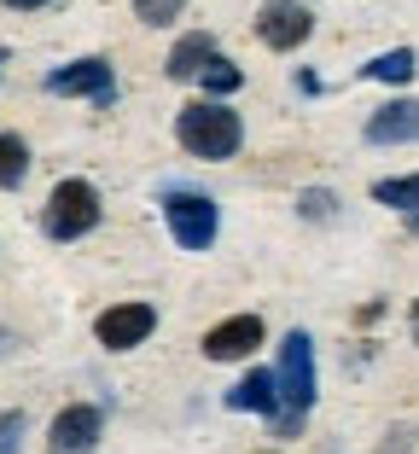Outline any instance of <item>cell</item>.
<instances>
[{"label":"cell","instance_id":"9a60e30c","mask_svg":"<svg viewBox=\"0 0 419 454\" xmlns=\"http://www.w3.org/2000/svg\"><path fill=\"white\" fill-rule=\"evenodd\" d=\"M373 204H391V210H419V175H391V181H373Z\"/></svg>","mask_w":419,"mask_h":454},{"label":"cell","instance_id":"d6986e66","mask_svg":"<svg viewBox=\"0 0 419 454\" xmlns=\"http://www.w3.org/2000/svg\"><path fill=\"white\" fill-rule=\"evenodd\" d=\"M18 449H24V414L12 408V414H0V454H18Z\"/></svg>","mask_w":419,"mask_h":454},{"label":"cell","instance_id":"5b68a950","mask_svg":"<svg viewBox=\"0 0 419 454\" xmlns=\"http://www.w3.org/2000/svg\"><path fill=\"white\" fill-rule=\"evenodd\" d=\"M309 35H314V12L303 0H268L257 12V41L274 47V53H298Z\"/></svg>","mask_w":419,"mask_h":454},{"label":"cell","instance_id":"9c48e42d","mask_svg":"<svg viewBox=\"0 0 419 454\" xmlns=\"http://www.w3.org/2000/svg\"><path fill=\"white\" fill-rule=\"evenodd\" d=\"M367 146H419V99H391L367 117Z\"/></svg>","mask_w":419,"mask_h":454},{"label":"cell","instance_id":"8992f818","mask_svg":"<svg viewBox=\"0 0 419 454\" xmlns=\"http://www.w3.org/2000/svg\"><path fill=\"white\" fill-rule=\"evenodd\" d=\"M47 94L99 99V106H111V99H117V70H111L105 59H76V65H65V70H53V76H47Z\"/></svg>","mask_w":419,"mask_h":454},{"label":"cell","instance_id":"2e32d148","mask_svg":"<svg viewBox=\"0 0 419 454\" xmlns=\"http://www.w3.org/2000/svg\"><path fill=\"white\" fill-rule=\"evenodd\" d=\"M24 175H29V146L18 140V134H0V187L6 192L24 187Z\"/></svg>","mask_w":419,"mask_h":454},{"label":"cell","instance_id":"44dd1931","mask_svg":"<svg viewBox=\"0 0 419 454\" xmlns=\"http://www.w3.org/2000/svg\"><path fill=\"white\" fill-rule=\"evenodd\" d=\"M0 6H12V12H41V6H58V0H0Z\"/></svg>","mask_w":419,"mask_h":454},{"label":"cell","instance_id":"7402d4cb","mask_svg":"<svg viewBox=\"0 0 419 454\" xmlns=\"http://www.w3.org/2000/svg\"><path fill=\"white\" fill-rule=\"evenodd\" d=\"M407 233H419V210H407Z\"/></svg>","mask_w":419,"mask_h":454},{"label":"cell","instance_id":"5bb4252c","mask_svg":"<svg viewBox=\"0 0 419 454\" xmlns=\"http://www.w3.org/2000/svg\"><path fill=\"white\" fill-rule=\"evenodd\" d=\"M198 82H204V94H210V99H228L233 88H239V82H244V70L233 65V59L210 53V59H204V65H198Z\"/></svg>","mask_w":419,"mask_h":454},{"label":"cell","instance_id":"4fadbf2b","mask_svg":"<svg viewBox=\"0 0 419 454\" xmlns=\"http://www.w3.org/2000/svg\"><path fill=\"white\" fill-rule=\"evenodd\" d=\"M414 70H419V53L414 47H391V53H379L373 65H367V82H414Z\"/></svg>","mask_w":419,"mask_h":454},{"label":"cell","instance_id":"7c38bea8","mask_svg":"<svg viewBox=\"0 0 419 454\" xmlns=\"http://www.w3.org/2000/svg\"><path fill=\"white\" fill-rule=\"evenodd\" d=\"M210 53H216V35H204V29H198V35H181L175 47H169V76H175V82H192Z\"/></svg>","mask_w":419,"mask_h":454},{"label":"cell","instance_id":"277c9868","mask_svg":"<svg viewBox=\"0 0 419 454\" xmlns=\"http://www.w3.org/2000/svg\"><path fill=\"white\" fill-rule=\"evenodd\" d=\"M163 222H169L181 251H210L216 245V227H221V210H216V199L175 187V192H163Z\"/></svg>","mask_w":419,"mask_h":454},{"label":"cell","instance_id":"ffe728a7","mask_svg":"<svg viewBox=\"0 0 419 454\" xmlns=\"http://www.w3.org/2000/svg\"><path fill=\"white\" fill-rule=\"evenodd\" d=\"M379 454H414V426H391L379 442Z\"/></svg>","mask_w":419,"mask_h":454},{"label":"cell","instance_id":"8fae6325","mask_svg":"<svg viewBox=\"0 0 419 454\" xmlns=\"http://www.w3.org/2000/svg\"><path fill=\"white\" fill-rule=\"evenodd\" d=\"M228 408L233 414H274V408H280V385H274L268 367H251V373L228 390Z\"/></svg>","mask_w":419,"mask_h":454},{"label":"cell","instance_id":"6da1fadb","mask_svg":"<svg viewBox=\"0 0 419 454\" xmlns=\"http://www.w3.org/2000/svg\"><path fill=\"white\" fill-rule=\"evenodd\" d=\"M274 385H280V408L268 414L274 437H298L309 426V408H314V338L303 326H291L280 338V373H274Z\"/></svg>","mask_w":419,"mask_h":454},{"label":"cell","instance_id":"3957f363","mask_svg":"<svg viewBox=\"0 0 419 454\" xmlns=\"http://www.w3.org/2000/svg\"><path fill=\"white\" fill-rule=\"evenodd\" d=\"M41 227H47V239H81V233H94V227H99L94 181H81V175L58 181V187L47 192V215H41Z\"/></svg>","mask_w":419,"mask_h":454},{"label":"cell","instance_id":"ba28073f","mask_svg":"<svg viewBox=\"0 0 419 454\" xmlns=\"http://www.w3.org/2000/svg\"><path fill=\"white\" fill-rule=\"evenodd\" d=\"M151 326H158V309L151 303H117V309H105V315L94 321V338L105 349H135V344L151 338Z\"/></svg>","mask_w":419,"mask_h":454},{"label":"cell","instance_id":"ac0fdd59","mask_svg":"<svg viewBox=\"0 0 419 454\" xmlns=\"http://www.w3.org/2000/svg\"><path fill=\"white\" fill-rule=\"evenodd\" d=\"M332 204H338V199H332V192H326V187H309V192H303V199H298V210L309 215V222H326V215H332Z\"/></svg>","mask_w":419,"mask_h":454},{"label":"cell","instance_id":"e0dca14e","mask_svg":"<svg viewBox=\"0 0 419 454\" xmlns=\"http://www.w3.org/2000/svg\"><path fill=\"white\" fill-rule=\"evenodd\" d=\"M181 12H187V0H135V18H140V24H151V29L175 24Z\"/></svg>","mask_w":419,"mask_h":454},{"label":"cell","instance_id":"7a4b0ae2","mask_svg":"<svg viewBox=\"0 0 419 454\" xmlns=\"http://www.w3.org/2000/svg\"><path fill=\"white\" fill-rule=\"evenodd\" d=\"M175 140L192 152V158L221 163V158H233V152H239L244 122H239V111H228L221 99H198V106H187L175 117Z\"/></svg>","mask_w":419,"mask_h":454},{"label":"cell","instance_id":"30bf717a","mask_svg":"<svg viewBox=\"0 0 419 454\" xmlns=\"http://www.w3.org/2000/svg\"><path fill=\"white\" fill-rule=\"evenodd\" d=\"M257 344H262V321L257 315H233V321L204 333V361H244Z\"/></svg>","mask_w":419,"mask_h":454},{"label":"cell","instance_id":"52a82bcc","mask_svg":"<svg viewBox=\"0 0 419 454\" xmlns=\"http://www.w3.org/2000/svg\"><path fill=\"white\" fill-rule=\"evenodd\" d=\"M99 431H105V414L88 408V402H76V408H65V414L47 426V454H94Z\"/></svg>","mask_w":419,"mask_h":454},{"label":"cell","instance_id":"603a6c76","mask_svg":"<svg viewBox=\"0 0 419 454\" xmlns=\"http://www.w3.org/2000/svg\"><path fill=\"white\" fill-rule=\"evenodd\" d=\"M414 344H419V309H414Z\"/></svg>","mask_w":419,"mask_h":454}]
</instances>
